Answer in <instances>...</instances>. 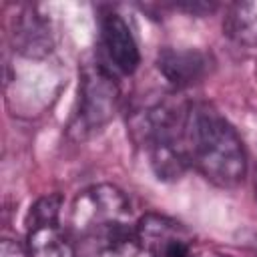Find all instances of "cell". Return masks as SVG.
Segmentation results:
<instances>
[{
    "label": "cell",
    "mask_w": 257,
    "mask_h": 257,
    "mask_svg": "<svg viewBox=\"0 0 257 257\" xmlns=\"http://www.w3.org/2000/svg\"><path fill=\"white\" fill-rule=\"evenodd\" d=\"M183 149L191 167L219 187H237L247 175V153L235 126L213 106L189 102Z\"/></svg>",
    "instance_id": "obj_1"
},
{
    "label": "cell",
    "mask_w": 257,
    "mask_h": 257,
    "mask_svg": "<svg viewBox=\"0 0 257 257\" xmlns=\"http://www.w3.org/2000/svg\"><path fill=\"white\" fill-rule=\"evenodd\" d=\"M131 201L114 185H94L78 193L70 209V233L82 237L100 229L131 225Z\"/></svg>",
    "instance_id": "obj_2"
},
{
    "label": "cell",
    "mask_w": 257,
    "mask_h": 257,
    "mask_svg": "<svg viewBox=\"0 0 257 257\" xmlns=\"http://www.w3.org/2000/svg\"><path fill=\"white\" fill-rule=\"evenodd\" d=\"M118 84L104 64H86L80 72L78 110L74 114L72 131L80 137L102 128L116 110Z\"/></svg>",
    "instance_id": "obj_3"
},
{
    "label": "cell",
    "mask_w": 257,
    "mask_h": 257,
    "mask_svg": "<svg viewBox=\"0 0 257 257\" xmlns=\"http://www.w3.org/2000/svg\"><path fill=\"white\" fill-rule=\"evenodd\" d=\"M141 249L149 251L151 257H193V237L179 221L147 213L135 225Z\"/></svg>",
    "instance_id": "obj_4"
},
{
    "label": "cell",
    "mask_w": 257,
    "mask_h": 257,
    "mask_svg": "<svg viewBox=\"0 0 257 257\" xmlns=\"http://www.w3.org/2000/svg\"><path fill=\"white\" fill-rule=\"evenodd\" d=\"M100 46L108 64L120 74H133L141 64L139 44L126 24L116 12L100 16Z\"/></svg>",
    "instance_id": "obj_5"
},
{
    "label": "cell",
    "mask_w": 257,
    "mask_h": 257,
    "mask_svg": "<svg viewBox=\"0 0 257 257\" xmlns=\"http://www.w3.org/2000/svg\"><path fill=\"white\" fill-rule=\"evenodd\" d=\"M157 68L175 90H183L199 84L209 74L211 60L199 48L167 46L157 56Z\"/></svg>",
    "instance_id": "obj_6"
},
{
    "label": "cell",
    "mask_w": 257,
    "mask_h": 257,
    "mask_svg": "<svg viewBox=\"0 0 257 257\" xmlns=\"http://www.w3.org/2000/svg\"><path fill=\"white\" fill-rule=\"evenodd\" d=\"M139 251L133 225L108 227L74 239V257H135Z\"/></svg>",
    "instance_id": "obj_7"
},
{
    "label": "cell",
    "mask_w": 257,
    "mask_h": 257,
    "mask_svg": "<svg viewBox=\"0 0 257 257\" xmlns=\"http://www.w3.org/2000/svg\"><path fill=\"white\" fill-rule=\"evenodd\" d=\"M14 48L28 58H42L52 50V34L48 20L34 8L22 12L14 20Z\"/></svg>",
    "instance_id": "obj_8"
},
{
    "label": "cell",
    "mask_w": 257,
    "mask_h": 257,
    "mask_svg": "<svg viewBox=\"0 0 257 257\" xmlns=\"http://www.w3.org/2000/svg\"><path fill=\"white\" fill-rule=\"evenodd\" d=\"M26 249L30 257H74V241L68 239L58 223L28 227Z\"/></svg>",
    "instance_id": "obj_9"
},
{
    "label": "cell",
    "mask_w": 257,
    "mask_h": 257,
    "mask_svg": "<svg viewBox=\"0 0 257 257\" xmlns=\"http://www.w3.org/2000/svg\"><path fill=\"white\" fill-rule=\"evenodd\" d=\"M223 30L241 46H257V0L233 4L225 16Z\"/></svg>",
    "instance_id": "obj_10"
},
{
    "label": "cell",
    "mask_w": 257,
    "mask_h": 257,
    "mask_svg": "<svg viewBox=\"0 0 257 257\" xmlns=\"http://www.w3.org/2000/svg\"><path fill=\"white\" fill-rule=\"evenodd\" d=\"M62 209V197L58 193L40 197L28 211V219L26 225L34 227V225H48V223H58V215Z\"/></svg>",
    "instance_id": "obj_11"
},
{
    "label": "cell",
    "mask_w": 257,
    "mask_h": 257,
    "mask_svg": "<svg viewBox=\"0 0 257 257\" xmlns=\"http://www.w3.org/2000/svg\"><path fill=\"white\" fill-rule=\"evenodd\" d=\"M0 257H30V255H28V249L22 247L18 241L2 239V243H0Z\"/></svg>",
    "instance_id": "obj_12"
},
{
    "label": "cell",
    "mask_w": 257,
    "mask_h": 257,
    "mask_svg": "<svg viewBox=\"0 0 257 257\" xmlns=\"http://www.w3.org/2000/svg\"><path fill=\"white\" fill-rule=\"evenodd\" d=\"M199 257H227V255H221V253H205V255H199Z\"/></svg>",
    "instance_id": "obj_13"
},
{
    "label": "cell",
    "mask_w": 257,
    "mask_h": 257,
    "mask_svg": "<svg viewBox=\"0 0 257 257\" xmlns=\"http://www.w3.org/2000/svg\"><path fill=\"white\" fill-rule=\"evenodd\" d=\"M255 199H257V183H255Z\"/></svg>",
    "instance_id": "obj_14"
}]
</instances>
